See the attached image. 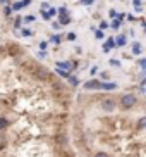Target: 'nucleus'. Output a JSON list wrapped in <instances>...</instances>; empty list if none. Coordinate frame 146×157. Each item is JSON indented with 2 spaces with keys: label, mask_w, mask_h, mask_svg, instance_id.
Returning a JSON list of instances; mask_svg holds the SVG:
<instances>
[{
  "label": "nucleus",
  "mask_w": 146,
  "mask_h": 157,
  "mask_svg": "<svg viewBox=\"0 0 146 157\" xmlns=\"http://www.w3.org/2000/svg\"><path fill=\"white\" fill-rule=\"evenodd\" d=\"M55 71H57V73H59L60 76H64V78H69V76H71V73H69V71H62L60 67H57Z\"/></svg>",
  "instance_id": "nucleus-10"
},
{
  "label": "nucleus",
  "mask_w": 146,
  "mask_h": 157,
  "mask_svg": "<svg viewBox=\"0 0 146 157\" xmlns=\"http://www.w3.org/2000/svg\"><path fill=\"white\" fill-rule=\"evenodd\" d=\"M124 16H126V14H122V12H120V14H117V19H119V21H122Z\"/></svg>",
  "instance_id": "nucleus-35"
},
{
  "label": "nucleus",
  "mask_w": 146,
  "mask_h": 157,
  "mask_svg": "<svg viewBox=\"0 0 146 157\" xmlns=\"http://www.w3.org/2000/svg\"><path fill=\"white\" fill-rule=\"evenodd\" d=\"M93 2H95V0H82V4H84V5H91Z\"/></svg>",
  "instance_id": "nucleus-30"
},
{
  "label": "nucleus",
  "mask_w": 146,
  "mask_h": 157,
  "mask_svg": "<svg viewBox=\"0 0 146 157\" xmlns=\"http://www.w3.org/2000/svg\"><path fill=\"white\" fill-rule=\"evenodd\" d=\"M0 2H2V4H9V0H0Z\"/></svg>",
  "instance_id": "nucleus-36"
},
{
  "label": "nucleus",
  "mask_w": 146,
  "mask_h": 157,
  "mask_svg": "<svg viewBox=\"0 0 146 157\" xmlns=\"http://www.w3.org/2000/svg\"><path fill=\"white\" fill-rule=\"evenodd\" d=\"M100 86H101V83H98L96 79H91V81H88V83L84 85L86 90H95V88H100Z\"/></svg>",
  "instance_id": "nucleus-4"
},
{
  "label": "nucleus",
  "mask_w": 146,
  "mask_h": 157,
  "mask_svg": "<svg viewBox=\"0 0 146 157\" xmlns=\"http://www.w3.org/2000/svg\"><path fill=\"white\" fill-rule=\"evenodd\" d=\"M41 17L45 19V21H50V19H52V16H50V12H46V10H43V9H41Z\"/></svg>",
  "instance_id": "nucleus-11"
},
{
  "label": "nucleus",
  "mask_w": 146,
  "mask_h": 157,
  "mask_svg": "<svg viewBox=\"0 0 146 157\" xmlns=\"http://www.w3.org/2000/svg\"><path fill=\"white\" fill-rule=\"evenodd\" d=\"M143 28H144V31H146V23H143Z\"/></svg>",
  "instance_id": "nucleus-37"
},
{
  "label": "nucleus",
  "mask_w": 146,
  "mask_h": 157,
  "mask_svg": "<svg viewBox=\"0 0 146 157\" xmlns=\"http://www.w3.org/2000/svg\"><path fill=\"white\" fill-rule=\"evenodd\" d=\"M95 157H108V155L105 152H98V154H95Z\"/></svg>",
  "instance_id": "nucleus-29"
},
{
  "label": "nucleus",
  "mask_w": 146,
  "mask_h": 157,
  "mask_svg": "<svg viewBox=\"0 0 146 157\" xmlns=\"http://www.w3.org/2000/svg\"><path fill=\"white\" fill-rule=\"evenodd\" d=\"M100 29H108V23L101 21V23H100Z\"/></svg>",
  "instance_id": "nucleus-20"
},
{
  "label": "nucleus",
  "mask_w": 146,
  "mask_h": 157,
  "mask_svg": "<svg viewBox=\"0 0 146 157\" xmlns=\"http://www.w3.org/2000/svg\"><path fill=\"white\" fill-rule=\"evenodd\" d=\"M137 126H139L141 129H144V128H146V116H143L141 119L137 121Z\"/></svg>",
  "instance_id": "nucleus-8"
},
{
  "label": "nucleus",
  "mask_w": 146,
  "mask_h": 157,
  "mask_svg": "<svg viewBox=\"0 0 146 157\" xmlns=\"http://www.w3.org/2000/svg\"><path fill=\"white\" fill-rule=\"evenodd\" d=\"M101 109L105 112H112L115 109V102L112 100V98H105V100L101 102Z\"/></svg>",
  "instance_id": "nucleus-2"
},
{
  "label": "nucleus",
  "mask_w": 146,
  "mask_h": 157,
  "mask_svg": "<svg viewBox=\"0 0 146 157\" xmlns=\"http://www.w3.org/2000/svg\"><path fill=\"white\" fill-rule=\"evenodd\" d=\"M139 66H141V67H146V59H141V60H139Z\"/></svg>",
  "instance_id": "nucleus-32"
},
{
  "label": "nucleus",
  "mask_w": 146,
  "mask_h": 157,
  "mask_svg": "<svg viewBox=\"0 0 146 157\" xmlns=\"http://www.w3.org/2000/svg\"><path fill=\"white\" fill-rule=\"evenodd\" d=\"M67 40H71V42H72V40H76V35H74V33H69V35H67Z\"/></svg>",
  "instance_id": "nucleus-25"
},
{
  "label": "nucleus",
  "mask_w": 146,
  "mask_h": 157,
  "mask_svg": "<svg viewBox=\"0 0 146 157\" xmlns=\"http://www.w3.org/2000/svg\"><path fill=\"white\" fill-rule=\"evenodd\" d=\"M10 14H12V7H9V5H5V9H4V16H7V17H9Z\"/></svg>",
  "instance_id": "nucleus-12"
},
{
  "label": "nucleus",
  "mask_w": 146,
  "mask_h": 157,
  "mask_svg": "<svg viewBox=\"0 0 146 157\" xmlns=\"http://www.w3.org/2000/svg\"><path fill=\"white\" fill-rule=\"evenodd\" d=\"M24 21H26V23H33V21H36V16L29 14V16H26V17H24Z\"/></svg>",
  "instance_id": "nucleus-13"
},
{
  "label": "nucleus",
  "mask_w": 146,
  "mask_h": 157,
  "mask_svg": "<svg viewBox=\"0 0 146 157\" xmlns=\"http://www.w3.org/2000/svg\"><path fill=\"white\" fill-rule=\"evenodd\" d=\"M134 5H136V9L139 10L141 9V0H134Z\"/></svg>",
  "instance_id": "nucleus-23"
},
{
  "label": "nucleus",
  "mask_w": 146,
  "mask_h": 157,
  "mask_svg": "<svg viewBox=\"0 0 146 157\" xmlns=\"http://www.w3.org/2000/svg\"><path fill=\"white\" fill-rule=\"evenodd\" d=\"M48 12H50V16H55V14H57V9H52V7H50V9H48Z\"/></svg>",
  "instance_id": "nucleus-31"
},
{
  "label": "nucleus",
  "mask_w": 146,
  "mask_h": 157,
  "mask_svg": "<svg viewBox=\"0 0 146 157\" xmlns=\"http://www.w3.org/2000/svg\"><path fill=\"white\" fill-rule=\"evenodd\" d=\"M69 23H71V17H67V16L60 17V24H69Z\"/></svg>",
  "instance_id": "nucleus-14"
},
{
  "label": "nucleus",
  "mask_w": 146,
  "mask_h": 157,
  "mask_svg": "<svg viewBox=\"0 0 146 157\" xmlns=\"http://www.w3.org/2000/svg\"><path fill=\"white\" fill-rule=\"evenodd\" d=\"M29 4H31V0H23V5H24V7H27Z\"/></svg>",
  "instance_id": "nucleus-34"
},
{
  "label": "nucleus",
  "mask_w": 146,
  "mask_h": 157,
  "mask_svg": "<svg viewBox=\"0 0 146 157\" xmlns=\"http://www.w3.org/2000/svg\"><path fill=\"white\" fill-rule=\"evenodd\" d=\"M46 47H48V42H40V48H41V50H45Z\"/></svg>",
  "instance_id": "nucleus-22"
},
{
  "label": "nucleus",
  "mask_w": 146,
  "mask_h": 157,
  "mask_svg": "<svg viewBox=\"0 0 146 157\" xmlns=\"http://www.w3.org/2000/svg\"><path fill=\"white\" fill-rule=\"evenodd\" d=\"M136 95H133V93H126V95H122V98H120V105L124 107V109H131V107L136 105Z\"/></svg>",
  "instance_id": "nucleus-1"
},
{
  "label": "nucleus",
  "mask_w": 146,
  "mask_h": 157,
  "mask_svg": "<svg viewBox=\"0 0 146 157\" xmlns=\"http://www.w3.org/2000/svg\"><path fill=\"white\" fill-rule=\"evenodd\" d=\"M115 45L117 47H126L127 45V38H126V35H119V36L115 38Z\"/></svg>",
  "instance_id": "nucleus-3"
},
{
  "label": "nucleus",
  "mask_w": 146,
  "mask_h": 157,
  "mask_svg": "<svg viewBox=\"0 0 146 157\" xmlns=\"http://www.w3.org/2000/svg\"><path fill=\"white\" fill-rule=\"evenodd\" d=\"M69 79H71V83H72L74 86H78V85H79V79H78V78H74V76H69Z\"/></svg>",
  "instance_id": "nucleus-17"
},
{
  "label": "nucleus",
  "mask_w": 146,
  "mask_h": 157,
  "mask_svg": "<svg viewBox=\"0 0 146 157\" xmlns=\"http://www.w3.org/2000/svg\"><path fill=\"white\" fill-rule=\"evenodd\" d=\"M139 52H141V43L139 42H134V45H133V54H139Z\"/></svg>",
  "instance_id": "nucleus-7"
},
{
  "label": "nucleus",
  "mask_w": 146,
  "mask_h": 157,
  "mask_svg": "<svg viewBox=\"0 0 146 157\" xmlns=\"http://www.w3.org/2000/svg\"><path fill=\"white\" fill-rule=\"evenodd\" d=\"M108 14H110V17H114V19L117 17V12H115L114 9H110V12H108Z\"/></svg>",
  "instance_id": "nucleus-27"
},
{
  "label": "nucleus",
  "mask_w": 146,
  "mask_h": 157,
  "mask_svg": "<svg viewBox=\"0 0 146 157\" xmlns=\"http://www.w3.org/2000/svg\"><path fill=\"white\" fill-rule=\"evenodd\" d=\"M119 26H120V21H119V19H117V21H114V23H112V28H114V29H117V28H119Z\"/></svg>",
  "instance_id": "nucleus-21"
},
{
  "label": "nucleus",
  "mask_w": 146,
  "mask_h": 157,
  "mask_svg": "<svg viewBox=\"0 0 146 157\" xmlns=\"http://www.w3.org/2000/svg\"><path fill=\"white\" fill-rule=\"evenodd\" d=\"M110 64H112V66H117V67H119L120 62H119V60H115V59H112V60H110Z\"/></svg>",
  "instance_id": "nucleus-26"
},
{
  "label": "nucleus",
  "mask_w": 146,
  "mask_h": 157,
  "mask_svg": "<svg viewBox=\"0 0 146 157\" xmlns=\"http://www.w3.org/2000/svg\"><path fill=\"white\" fill-rule=\"evenodd\" d=\"M21 23H23V19L17 17V19H16V24H14V26H16V28H19V26H21Z\"/></svg>",
  "instance_id": "nucleus-24"
},
{
  "label": "nucleus",
  "mask_w": 146,
  "mask_h": 157,
  "mask_svg": "<svg viewBox=\"0 0 146 157\" xmlns=\"http://www.w3.org/2000/svg\"><path fill=\"white\" fill-rule=\"evenodd\" d=\"M95 36L96 38H103V31H95Z\"/></svg>",
  "instance_id": "nucleus-28"
},
{
  "label": "nucleus",
  "mask_w": 146,
  "mask_h": 157,
  "mask_svg": "<svg viewBox=\"0 0 146 157\" xmlns=\"http://www.w3.org/2000/svg\"><path fill=\"white\" fill-rule=\"evenodd\" d=\"M52 42H53L55 45H59V43L62 42V40H60V36H59V35H55V36H52Z\"/></svg>",
  "instance_id": "nucleus-15"
},
{
  "label": "nucleus",
  "mask_w": 146,
  "mask_h": 157,
  "mask_svg": "<svg viewBox=\"0 0 146 157\" xmlns=\"http://www.w3.org/2000/svg\"><path fill=\"white\" fill-rule=\"evenodd\" d=\"M23 35H24V36H31L33 31H31L29 28H24V29H23Z\"/></svg>",
  "instance_id": "nucleus-18"
},
{
  "label": "nucleus",
  "mask_w": 146,
  "mask_h": 157,
  "mask_svg": "<svg viewBox=\"0 0 146 157\" xmlns=\"http://www.w3.org/2000/svg\"><path fill=\"white\" fill-rule=\"evenodd\" d=\"M23 7H24L23 4H14L12 5V10H19V9H23Z\"/></svg>",
  "instance_id": "nucleus-19"
},
{
  "label": "nucleus",
  "mask_w": 146,
  "mask_h": 157,
  "mask_svg": "<svg viewBox=\"0 0 146 157\" xmlns=\"http://www.w3.org/2000/svg\"><path fill=\"white\" fill-rule=\"evenodd\" d=\"M100 88L112 92V90H115V88H117V83H114V81H110V83H101V86H100Z\"/></svg>",
  "instance_id": "nucleus-5"
},
{
  "label": "nucleus",
  "mask_w": 146,
  "mask_h": 157,
  "mask_svg": "<svg viewBox=\"0 0 146 157\" xmlns=\"http://www.w3.org/2000/svg\"><path fill=\"white\" fill-rule=\"evenodd\" d=\"M59 14H60V17L67 16V9H65V7H60V9H59Z\"/></svg>",
  "instance_id": "nucleus-16"
},
{
  "label": "nucleus",
  "mask_w": 146,
  "mask_h": 157,
  "mask_svg": "<svg viewBox=\"0 0 146 157\" xmlns=\"http://www.w3.org/2000/svg\"><path fill=\"white\" fill-rule=\"evenodd\" d=\"M57 67L65 69V71H71L72 69V64H71V62H57Z\"/></svg>",
  "instance_id": "nucleus-6"
},
{
  "label": "nucleus",
  "mask_w": 146,
  "mask_h": 157,
  "mask_svg": "<svg viewBox=\"0 0 146 157\" xmlns=\"http://www.w3.org/2000/svg\"><path fill=\"white\" fill-rule=\"evenodd\" d=\"M9 126V121L5 119V117H0V129H5Z\"/></svg>",
  "instance_id": "nucleus-9"
},
{
  "label": "nucleus",
  "mask_w": 146,
  "mask_h": 157,
  "mask_svg": "<svg viewBox=\"0 0 146 157\" xmlns=\"http://www.w3.org/2000/svg\"><path fill=\"white\" fill-rule=\"evenodd\" d=\"M41 9L46 10V9H50V7H48V4H46V2H43V4H41Z\"/></svg>",
  "instance_id": "nucleus-33"
}]
</instances>
